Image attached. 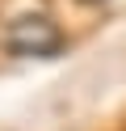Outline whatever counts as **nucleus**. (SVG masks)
Returning a JSON list of instances; mask_svg holds the SVG:
<instances>
[{
	"instance_id": "obj_1",
	"label": "nucleus",
	"mask_w": 126,
	"mask_h": 131,
	"mask_svg": "<svg viewBox=\"0 0 126 131\" xmlns=\"http://www.w3.org/2000/svg\"><path fill=\"white\" fill-rule=\"evenodd\" d=\"M4 47H8V55H21V59H46V55L63 51V30L46 13H25L8 26Z\"/></svg>"
},
{
	"instance_id": "obj_2",
	"label": "nucleus",
	"mask_w": 126,
	"mask_h": 131,
	"mask_svg": "<svg viewBox=\"0 0 126 131\" xmlns=\"http://www.w3.org/2000/svg\"><path fill=\"white\" fill-rule=\"evenodd\" d=\"M84 4H105V0H84Z\"/></svg>"
}]
</instances>
